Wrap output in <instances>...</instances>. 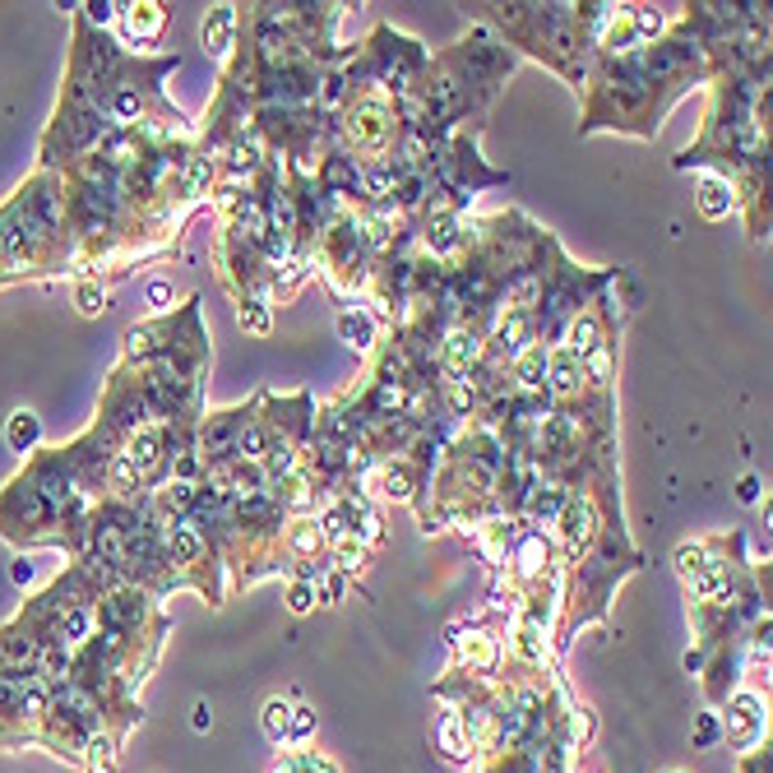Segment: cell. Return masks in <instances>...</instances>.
Instances as JSON below:
<instances>
[{
  "label": "cell",
  "instance_id": "cell-1",
  "mask_svg": "<svg viewBox=\"0 0 773 773\" xmlns=\"http://www.w3.org/2000/svg\"><path fill=\"white\" fill-rule=\"evenodd\" d=\"M66 260H74L66 227V177L61 171H37L0 209V283L51 274Z\"/></svg>",
  "mask_w": 773,
  "mask_h": 773
},
{
  "label": "cell",
  "instance_id": "cell-2",
  "mask_svg": "<svg viewBox=\"0 0 773 773\" xmlns=\"http://www.w3.org/2000/svg\"><path fill=\"white\" fill-rule=\"evenodd\" d=\"M47 704H51V686L37 671H0V750H19L37 741Z\"/></svg>",
  "mask_w": 773,
  "mask_h": 773
},
{
  "label": "cell",
  "instance_id": "cell-3",
  "mask_svg": "<svg viewBox=\"0 0 773 773\" xmlns=\"http://www.w3.org/2000/svg\"><path fill=\"white\" fill-rule=\"evenodd\" d=\"M764 737H769L764 704L756 700V694H732V700H727V723H723V741L756 750Z\"/></svg>",
  "mask_w": 773,
  "mask_h": 773
},
{
  "label": "cell",
  "instance_id": "cell-4",
  "mask_svg": "<svg viewBox=\"0 0 773 773\" xmlns=\"http://www.w3.org/2000/svg\"><path fill=\"white\" fill-rule=\"evenodd\" d=\"M116 14H121V33L130 37L134 47L158 43V33H163V24H167V5H158V0H140V5H121Z\"/></svg>",
  "mask_w": 773,
  "mask_h": 773
},
{
  "label": "cell",
  "instance_id": "cell-5",
  "mask_svg": "<svg viewBox=\"0 0 773 773\" xmlns=\"http://www.w3.org/2000/svg\"><path fill=\"white\" fill-rule=\"evenodd\" d=\"M237 28H241L237 5H214V10L204 14V28H200L204 51L209 56H227L231 47H237Z\"/></svg>",
  "mask_w": 773,
  "mask_h": 773
},
{
  "label": "cell",
  "instance_id": "cell-6",
  "mask_svg": "<svg viewBox=\"0 0 773 773\" xmlns=\"http://www.w3.org/2000/svg\"><path fill=\"white\" fill-rule=\"evenodd\" d=\"M700 214L704 218H713V223H723L732 209H737V186L727 181V171H709V177L700 181Z\"/></svg>",
  "mask_w": 773,
  "mask_h": 773
},
{
  "label": "cell",
  "instance_id": "cell-7",
  "mask_svg": "<svg viewBox=\"0 0 773 773\" xmlns=\"http://www.w3.org/2000/svg\"><path fill=\"white\" fill-rule=\"evenodd\" d=\"M459 644V663L468 667V676H491L496 671V658H500V644L491 634L481 630H468V640H454Z\"/></svg>",
  "mask_w": 773,
  "mask_h": 773
},
{
  "label": "cell",
  "instance_id": "cell-8",
  "mask_svg": "<svg viewBox=\"0 0 773 773\" xmlns=\"http://www.w3.org/2000/svg\"><path fill=\"white\" fill-rule=\"evenodd\" d=\"M37 440H43V417L28 413V408H19L10 413L5 421V444L14 454H37Z\"/></svg>",
  "mask_w": 773,
  "mask_h": 773
},
{
  "label": "cell",
  "instance_id": "cell-9",
  "mask_svg": "<svg viewBox=\"0 0 773 773\" xmlns=\"http://www.w3.org/2000/svg\"><path fill=\"white\" fill-rule=\"evenodd\" d=\"M338 338L347 347H357V353H366V347H376V320L361 311V306H347V311L338 316Z\"/></svg>",
  "mask_w": 773,
  "mask_h": 773
},
{
  "label": "cell",
  "instance_id": "cell-10",
  "mask_svg": "<svg viewBox=\"0 0 773 773\" xmlns=\"http://www.w3.org/2000/svg\"><path fill=\"white\" fill-rule=\"evenodd\" d=\"M440 750H444V756H450L454 764H468V760H473V746H468V732H463L459 713H444V723H440Z\"/></svg>",
  "mask_w": 773,
  "mask_h": 773
},
{
  "label": "cell",
  "instance_id": "cell-11",
  "mask_svg": "<svg viewBox=\"0 0 773 773\" xmlns=\"http://www.w3.org/2000/svg\"><path fill=\"white\" fill-rule=\"evenodd\" d=\"M626 10H630V24H634V33H640L644 47H653L667 33V14L658 5H626Z\"/></svg>",
  "mask_w": 773,
  "mask_h": 773
},
{
  "label": "cell",
  "instance_id": "cell-12",
  "mask_svg": "<svg viewBox=\"0 0 773 773\" xmlns=\"http://www.w3.org/2000/svg\"><path fill=\"white\" fill-rule=\"evenodd\" d=\"M241 330L246 334H255V338H264L269 330H274V316H269V301L264 297H241Z\"/></svg>",
  "mask_w": 773,
  "mask_h": 773
},
{
  "label": "cell",
  "instance_id": "cell-13",
  "mask_svg": "<svg viewBox=\"0 0 773 773\" xmlns=\"http://www.w3.org/2000/svg\"><path fill=\"white\" fill-rule=\"evenodd\" d=\"M287 713H293V700H269L264 704V737L274 746L287 741Z\"/></svg>",
  "mask_w": 773,
  "mask_h": 773
},
{
  "label": "cell",
  "instance_id": "cell-14",
  "mask_svg": "<svg viewBox=\"0 0 773 773\" xmlns=\"http://www.w3.org/2000/svg\"><path fill=\"white\" fill-rule=\"evenodd\" d=\"M718 741H723V718H718V713H700L690 746H694V750H709V746H718Z\"/></svg>",
  "mask_w": 773,
  "mask_h": 773
},
{
  "label": "cell",
  "instance_id": "cell-15",
  "mask_svg": "<svg viewBox=\"0 0 773 773\" xmlns=\"http://www.w3.org/2000/svg\"><path fill=\"white\" fill-rule=\"evenodd\" d=\"M269 773H338L330 760H320V756H287L283 764H274Z\"/></svg>",
  "mask_w": 773,
  "mask_h": 773
},
{
  "label": "cell",
  "instance_id": "cell-16",
  "mask_svg": "<svg viewBox=\"0 0 773 773\" xmlns=\"http://www.w3.org/2000/svg\"><path fill=\"white\" fill-rule=\"evenodd\" d=\"M74 301H80L84 316H103V311H107V293H103V287L93 283V278H84L80 287H74Z\"/></svg>",
  "mask_w": 773,
  "mask_h": 773
},
{
  "label": "cell",
  "instance_id": "cell-17",
  "mask_svg": "<svg viewBox=\"0 0 773 773\" xmlns=\"http://www.w3.org/2000/svg\"><path fill=\"white\" fill-rule=\"evenodd\" d=\"M311 732H316V709L293 704V713H287V741H306Z\"/></svg>",
  "mask_w": 773,
  "mask_h": 773
},
{
  "label": "cell",
  "instance_id": "cell-18",
  "mask_svg": "<svg viewBox=\"0 0 773 773\" xmlns=\"http://www.w3.org/2000/svg\"><path fill=\"white\" fill-rule=\"evenodd\" d=\"M320 603V593H316V584H306V579H293V593H287V607H293L297 616H306Z\"/></svg>",
  "mask_w": 773,
  "mask_h": 773
},
{
  "label": "cell",
  "instance_id": "cell-19",
  "mask_svg": "<svg viewBox=\"0 0 773 773\" xmlns=\"http://www.w3.org/2000/svg\"><path fill=\"white\" fill-rule=\"evenodd\" d=\"M769 764H773V756H769V741H764V750H750V756L737 764V773H769Z\"/></svg>",
  "mask_w": 773,
  "mask_h": 773
},
{
  "label": "cell",
  "instance_id": "cell-20",
  "mask_svg": "<svg viewBox=\"0 0 773 773\" xmlns=\"http://www.w3.org/2000/svg\"><path fill=\"white\" fill-rule=\"evenodd\" d=\"M190 727H195V732L214 727V709H209V700H195V709H190Z\"/></svg>",
  "mask_w": 773,
  "mask_h": 773
},
{
  "label": "cell",
  "instance_id": "cell-21",
  "mask_svg": "<svg viewBox=\"0 0 773 773\" xmlns=\"http://www.w3.org/2000/svg\"><path fill=\"white\" fill-rule=\"evenodd\" d=\"M148 301L153 306H171V301H177V293H171L167 283H148Z\"/></svg>",
  "mask_w": 773,
  "mask_h": 773
},
{
  "label": "cell",
  "instance_id": "cell-22",
  "mask_svg": "<svg viewBox=\"0 0 773 773\" xmlns=\"http://www.w3.org/2000/svg\"><path fill=\"white\" fill-rule=\"evenodd\" d=\"M28 579H33V566H28V560H24V556H19V560H14V584H19V588H24V584H28Z\"/></svg>",
  "mask_w": 773,
  "mask_h": 773
},
{
  "label": "cell",
  "instance_id": "cell-23",
  "mask_svg": "<svg viewBox=\"0 0 773 773\" xmlns=\"http://www.w3.org/2000/svg\"><path fill=\"white\" fill-rule=\"evenodd\" d=\"M756 496H760V481L746 477V481H741V500H756Z\"/></svg>",
  "mask_w": 773,
  "mask_h": 773
}]
</instances>
